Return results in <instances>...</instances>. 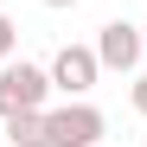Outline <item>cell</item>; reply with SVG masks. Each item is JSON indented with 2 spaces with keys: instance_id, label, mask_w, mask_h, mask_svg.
Segmentation results:
<instances>
[{
  "instance_id": "3957f363",
  "label": "cell",
  "mask_w": 147,
  "mask_h": 147,
  "mask_svg": "<svg viewBox=\"0 0 147 147\" xmlns=\"http://www.w3.org/2000/svg\"><path fill=\"white\" fill-rule=\"evenodd\" d=\"M96 58H102V70H141L147 64V32L128 26V19H109V26H96Z\"/></svg>"
},
{
  "instance_id": "6da1fadb",
  "label": "cell",
  "mask_w": 147,
  "mask_h": 147,
  "mask_svg": "<svg viewBox=\"0 0 147 147\" xmlns=\"http://www.w3.org/2000/svg\"><path fill=\"white\" fill-rule=\"evenodd\" d=\"M45 134H51V147H102V109L70 96L64 109H45Z\"/></svg>"
},
{
  "instance_id": "7a4b0ae2",
  "label": "cell",
  "mask_w": 147,
  "mask_h": 147,
  "mask_svg": "<svg viewBox=\"0 0 147 147\" xmlns=\"http://www.w3.org/2000/svg\"><path fill=\"white\" fill-rule=\"evenodd\" d=\"M45 96H51V70L38 64H0V121L19 115V109H45Z\"/></svg>"
},
{
  "instance_id": "9c48e42d",
  "label": "cell",
  "mask_w": 147,
  "mask_h": 147,
  "mask_svg": "<svg viewBox=\"0 0 147 147\" xmlns=\"http://www.w3.org/2000/svg\"><path fill=\"white\" fill-rule=\"evenodd\" d=\"M141 147H147V141H141Z\"/></svg>"
},
{
  "instance_id": "5b68a950",
  "label": "cell",
  "mask_w": 147,
  "mask_h": 147,
  "mask_svg": "<svg viewBox=\"0 0 147 147\" xmlns=\"http://www.w3.org/2000/svg\"><path fill=\"white\" fill-rule=\"evenodd\" d=\"M7 147H51V134H45V109L7 115Z\"/></svg>"
},
{
  "instance_id": "277c9868",
  "label": "cell",
  "mask_w": 147,
  "mask_h": 147,
  "mask_svg": "<svg viewBox=\"0 0 147 147\" xmlns=\"http://www.w3.org/2000/svg\"><path fill=\"white\" fill-rule=\"evenodd\" d=\"M96 77H102L96 45H64V51L51 58V90H64V96H90Z\"/></svg>"
},
{
  "instance_id": "52a82bcc",
  "label": "cell",
  "mask_w": 147,
  "mask_h": 147,
  "mask_svg": "<svg viewBox=\"0 0 147 147\" xmlns=\"http://www.w3.org/2000/svg\"><path fill=\"white\" fill-rule=\"evenodd\" d=\"M128 96H134V109L147 115V70H141V77H134V90H128Z\"/></svg>"
},
{
  "instance_id": "ba28073f",
  "label": "cell",
  "mask_w": 147,
  "mask_h": 147,
  "mask_svg": "<svg viewBox=\"0 0 147 147\" xmlns=\"http://www.w3.org/2000/svg\"><path fill=\"white\" fill-rule=\"evenodd\" d=\"M45 7H77V0H45Z\"/></svg>"
},
{
  "instance_id": "8992f818",
  "label": "cell",
  "mask_w": 147,
  "mask_h": 147,
  "mask_svg": "<svg viewBox=\"0 0 147 147\" xmlns=\"http://www.w3.org/2000/svg\"><path fill=\"white\" fill-rule=\"evenodd\" d=\"M13 45H19V26H13V19H7V13H0V64H7V58H13Z\"/></svg>"
},
{
  "instance_id": "30bf717a",
  "label": "cell",
  "mask_w": 147,
  "mask_h": 147,
  "mask_svg": "<svg viewBox=\"0 0 147 147\" xmlns=\"http://www.w3.org/2000/svg\"><path fill=\"white\" fill-rule=\"evenodd\" d=\"M141 32H147V26H141Z\"/></svg>"
}]
</instances>
